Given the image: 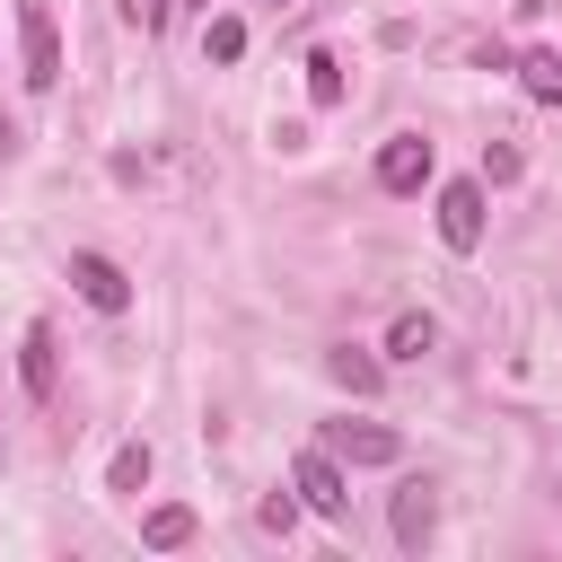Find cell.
I'll list each match as a JSON object with an SVG mask.
<instances>
[{
    "label": "cell",
    "mask_w": 562,
    "mask_h": 562,
    "mask_svg": "<svg viewBox=\"0 0 562 562\" xmlns=\"http://www.w3.org/2000/svg\"><path fill=\"white\" fill-rule=\"evenodd\" d=\"M290 492H299L316 518H334V527L351 518V483H342V457H334V448H307V457L290 465Z\"/></svg>",
    "instance_id": "1"
},
{
    "label": "cell",
    "mask_w": 562,
    "mask_h": 562,
    "mask_svg": "<svg viewBox=\"0 0 562 562\" xmlns=\"http://www.w3.org/2000/svg\"><path fill=\"white\" fill-rule=\"evenodd\" d=\"M483 176H457V184H439V237L457 246V255H474L483 246Z\"/></svg>",
    "instance_id": "2"
},
{
    "label": "cell",
    "mask_w": 562,
    "mask_h": 562,
    "mask_svg": "<svg viewBox=\"0 0 562 562\" xmlns=\"http://www.w3.org/2000/svg\"><path fill=\"white\" fill-rule=\"evenodd\" d=\"M18 53H26V88H53L61 79V35H53V9L44 0L18 9Z\"/></svg>",
    "instance_id": "3"
},
{
    "label": "cell",
    "mask_w": 562,
    "mask_h": 562,
    "mask_svg": "<svg viewBox=\"0 0 562 562\" xmlns=\"http://www.w3.org/2000/svg\"><path fill=\"white\" fill-rule=\"evenodd\" d=\"M70 290H79L97 316H123V307H132V281H123L114 255H70Z\"/></svg>",
    "instance_id": "4"
},
{
    "label": "cell",
    "mask_w": 562,
    "mask_h": 562,
    "mask_svg": "<svg viewBox=\"0 0 562 562\" xmlns=\"http://www.w3.org/2000/svg\"><path fill=\"white\" fill-rule=\"evenodd\" d=\"M325 448H334L342 465H395V457H404V439H395L386 422H325Z\"/></svg>",
    "instance_id": "5"
},
{
    "label": "cell",
    "mask_w": 562,
    "mask_h": 562,
    "mask_svg": "<svg viewBox=\"0 0 562 562\" xmlns=\"http://www.w3.org/2000/svg\"><path fill=\"white\" fill-rule=\"evenodd\" d=\"M378 184H386V193H422V184H430V140H422V132H395V140L378 149Z\"/></svg>",
    "instance_id": "6"
},
{
    "label": "cell",
    "mask_w": 562,
    "mask_h": 562,
    "mask_svg": "<svg viewBox=\"0 0 562 562\" xmlns=\"http://www.w3.org/2000/svg\"><path fill=\"white\" fill-rule=\"evenodd\" d=\"M430 527H439V483H422V474H413V483H395V544H404V553H422V544H430Z\"/></svg>",
    "instance_id": "7"
},
{
    "label": "cell",
    "mask_w": 562,
    "mask_h": 562,
    "mask_svg": "<svg viewBox=\"0 0 562 562\" xmlns=\"http://www.w3.org/2000/svg\"><path fill=\"white\" fill-rule=\"evenodd\" d=\"M18 378H26V395L35 404H53V325H26V342H18Z\"/></svg>",
    "instance_id": "8"
},
{
    "label": "cell",
    "mask_w": 562,
    "mask_h": 562,
    "mask_svg": "<svg viewBox=\"0 0 562 562\" xmlns=\"http://www.w3.org/2000/svg\"><path fill=\"white\" fill-rule=\"evenodd\" d=\"M325 369H334V386H351V395H378V386H386V360H378V351H360V342H334V351H325Z\"/></svg>",
    "instance_id": "9"
},
{
    "label": "cell",
    "mask_w": 562,
    "mask_h": 562,
    "mask_svg": "<svg viewBox=\"0 0 562 562\" xmlns=\"http://www.w3.org/2000/svg\"><path fill=\"white\" fill-rule=\"evenodd\" d=\"M509 70H518V88H527L536 105H562V53H544V44H536V53H518Z\"/></svg>",
    "instance_id": "10"
},
{
    "label": "cell",
    "mask_w": 562,
    "mask_h": 562,
    "mask_svg": "<svg viewBox=\"0 0 562 562\" xmlns=\"http://www.w3.org/2000/svg\"><path fill=\"white\" fill-rule=\"evenodd\" d=\"M430 342H439V325H430V316H422V307H404V316H395V325H386V360H422V351H430Z\"/></svg>",
    "instance_id": "11"
},
{
    "label": "cell",
    "mask_w": 562,
    "mask_h": 562,
    "mask_svg": "<svg viewBox=\"0 0 562 562\" xmlns=\"http://www.w3.org/2000/svg\"><path fill=\"white\" fill-rule=\"evenodd\" d=\"M140 544H149V553L193 544V509H176V501H167V509H149V518H140Z\"/></svg>",
    "instance_id": "12"
},
{
    "label": "cell",
    "mask_w": 562,
    "mask_h": 562,
    "mask_svg": "<svg viewBox=\"0 0 562 562\" xmlns=\"http://www.w3.org/2000/svg\"><path fill=\"white\" fill-rule=\"evenodd\" d=\"M299 70H307V97H316V105H342V53H325V44H316Z\"/></svg>",
    "instance_id": "13"
},
{
    "label": "cell",
    "mask_w": 562,
    "mask_h": 562,
    "mask_svg": "<svg viewBox=\"0 0 562 562\" xmlns=\"http://www.w3.org/2000/svg\"><path fill=\"white\" fill-rule=\"evenodd\" d=\"M140 483H149V439H123L105 465V492H140Z\"/></svg>",
    "instance_id": "14"
},
{
    "label": "cell",
    "mask_w": 562,
    "mask_h": 562,
    "mask_svg": "<svg viewBox=\"0 0 562 562\" xmlns=\"http://www.w3.org/2000/svg\"><path fill=\"white\" fill-rule=\"evenodd\" d=\"M246 53V18H211L202 26V61H237Z\"/></svg>",
    "instance_id": "15"
},
{
    "label": "cell",
    "mask_w": 562,
    "mask_h": 562,
    "mask_svg": "<svg viewBox=\"0 0 562 562\" xmlns=\"http://www.w3.org/2000/svg\"><path fill=\"white\" fill-rule=\"evenodd\" d=\"M518 167H527V158H518L509 140H483V193H492V184H518Z\"/></svg>",
    "instance_id": "16"
},
{
    "label": "cell",
    "mask_w": 562,
    "mask_h": 562,
    "mask_svg": "<svg viewBox=\"0 0 562 562\" xmlns=\"http://www.w3.org/2000/svg\"><path fill=\"white\" fill-rule=\"evenodd\" d=\"M255 518H263V527H272V536H290V518H299V492H272V501H263V509H255Z\"/></svg>",
    "instance_id": "17"
},
{
    "label": "cell",
    "mask_w": 562,
    "mask_h": 562,
    "mask_svg": "<svg viewBox=\"0 0 562 562\" xmlns=\"http://www.w3.org/2000/svg\"><path fill=\"white\" fill-rule=\"evenodd\" d=\"M9 149H18V132H9V123H0V158H9Z\"/></svg>",
    "instance_id": "18"
},
{
    "label": "cell",
    "mask_w": 562,
    "mask_h": 562,
    "mask_svg": "<svg viewBox=\"0 0 562 562\" xmlns=\"http://www.w3.org/2000/svg\"><path fill=\"white\" fill-rule=\"evenodd\" d=\"M176 9H184V0H176ZM193 9H202V0H193Z\"/></svg>",
    "instance_id": "19"
},
{
    "label": "cell",
    "mask_w": 562,
    "mask_h": 562,
    "mask_svg": "<svg viewBox=\"0 0 562 562\" xmlns=\"http://www.w3.org/2000/svg\"><path fill=\"white\" fill-rule=\"evenodd\" d=\"M272 9H290V0H272Z\"/></svg>",
    "instance_id": "20"
},
{
    "label": "cell",
    "mask_w": 562,
    "mask_h": 562,
    "mask_svg": "<svg viewBox=\"0 0 562 562\" xmlns=\"http://www.w3.org/2000/svg\"><path fill=\"white\" fill-rule=\"evenodd\" d=\"M553 501H562V492H553Z\"/></svg>",
    "instance_id": "21"
}]
</instances>
